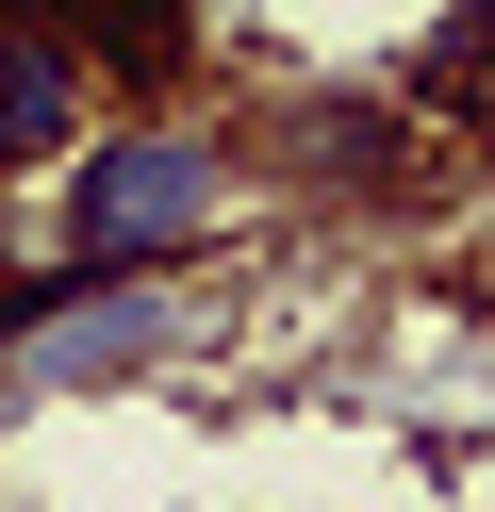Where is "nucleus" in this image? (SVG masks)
<instances>
[{"label":"nucleus","mask_w":495,"mask_h":512,"mask_svg":"<svg viewBox=\"0 0 495 512\" xmlns=\"http://www.w3.org/2000/svg\"><path fill=\"white\" fill-rule=\"evenodd\" d=\"M479 17H495V0H479Z\"/></svg>","instance_id":"nucleus-3"},{"label":"nucleus","mask_w":495,"mask_h":512,"mask_svg":"<svg viewBox=\"0 0 495 512\" xmlns=\"http://www.w3.org/2000/svg\"><path fill=\"white\" fill-rule=\"evenodd\" d=\"M83 133H99V67L50 34V17H17V34H0V199H17V182H50Z\"/></svg>","instance_id":"nucleus-2"},{"label":"nucleus","mask_w":495,"mask_h":512,"mask_svg":"<svg viewBox=\"0 0 495 512\" xmlns=\"http://www.w3.org/2000/svg\"><path fill=\"white\" fill-rule=\"evenodd\" d=\"M248 215H264V149L215 133V116H182V100L99 116V133L33 182V248H50V281H198Z\"/></svg>","instance_id":"nucleus-1"}]
</instances>
